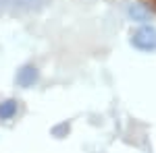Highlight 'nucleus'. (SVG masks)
Segmentation results:
<instances>
[{"label": "nucleus", "instance_id": "obj_1", "mask_svg": "<svg viewBox=\"0 0 156 153\" xmlns=\"http://www.w3.org/2000/svg\"><path fill=\"white\" fill-rule=\"evenodd\" d=\"M131 46L140 52H152L156 50V29L152 25H142L131 33Z\"/></svg>", "mask_w": 156, "mask_h": 153}, {"label": "nucleus", "instance_id": "obj_2", "mask_svg": "<svg viewBox=\"0 0 156 153\" xmlns=\"http://www.w3.org/2000/svg\"><path fill=\"white\" fill-rule=\"evenodd\" d=\"M40 79V71H37L36 66H31V64H25L21 66L17 75H15V83L19 85V87H23V89H29V87H34Z\"/></svg>", "mask_w": 156, "mask_h": 153}, {"label": "nucleus", "instance_id": "obj_3", "mask_svg": "<svg viewBox=\"0 0 156 153\" xmlns=\"http://www.w3.org/2000/svg\"><path fill=\"white\" fill-rule=\"evenodd\" d=\"M127 17L135 23H148L152 19V11L144 4H140V2H131L127 6Z\"/></svg>", "mask_w": 156, "mask_h": 153}, {"label": "nucleus", "instance_id": "obj_4", "mask_svg": "<svg viewBox=\"0 0 156 153\" xmlns=\"http://www.w3.org/2000/svg\"><path fill=\"white\" fill-rule=\"evenodd\" d=\"M17 114V101L15 99H6L0 104V120H9Z\"/></svg>", "mask_w": 156, "mask_h": 153}, {"label": "nucleus", "instance_id": "obj_5", "mask_svg": "<svg viewBox=\"0 0 156 153\" xmlns=\"http://www.w3.org/2000/svg\"><path fill=\"white\" fill-rule=\"evenodd\" d=\"M48 0H15V4L19 8H25V11H37L46 4Z\"/></svg>", "mask_w": 156, "mask_h": 153}, {"label": "nucleus", "instance_id": "obj_6", "mask_svg": "<svg viewBox=\"0 0 156 153\" xmlns=\"http://www.w3.org/2000/svg\"><path fill=\"white\" fill-rule=\"evenodd\" d=\"M65 132H69V124H67V122H62V124H58V126L52 128V135H54L56 139H62Z\"/></svg>", "mask_w": 156, "mask_h": 153}]
</instances>
